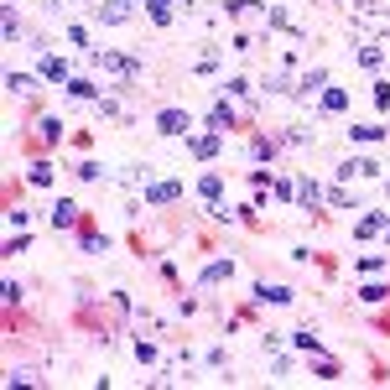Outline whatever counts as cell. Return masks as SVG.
Instances as JSON below:
<instances>
[{
  "label": "cell",
  "instance_id": "d6986e66",
  "mask_svg": "<svg viewBox=\"0 0 390 390\" xmlns=\"http://www.w3.org/2000/svg\"><path fill=\"white\" fill-rule=\"evenodd\" d=\"M354 141H390V125H349Z\"/></svg>",
  "mask_w": 390,
  "mask_h": 390
},
{
  "label": "cell",
  "instance_id": "3957f363",
  "mask_svg": "<svg viewBox=\"0 0 390 390\" xmlns=\"http://www.w3.org/2000/svg\"><path fill=\"white\" fill-rule=\"evenodd\" d=\"M136 16V0H105L99 6V26H120V21H130Z\"/></svg>",
  "mask_w": 390,
  "mask_h": 390
},
{
  "label": "cell",
  "instance_id": "8fae6325",
  "mask_svg": "<svg viewBox=\"0 0 390 390\" xmlns=\"http://www.w3.org/2000/svg\"><path fill=\"white\" fill-rule=\"evenodd\" d=\"M177 198H182V182H151V188H146V203H151V208L177 203Z\"/></svg>",
  "mask_w": 390,
  "mask_h": 390
},
{
  "label": "cell",
  "instance_id": "7c38bea8",
  "mask_svg": "<svg viewBox=\"0 0 390 390\" xmlns=\"http://www.w3.org/2000/svg\"><path fill=\"white\" fill-rule=\"evenodd\" d=\"M63 89H68V99H89V105H99V99H105V94H99V83H94V78H68Z\"/></svg>",
  "mask_w": 390,
  "mask_h": 390
},
{
  "label": "cell",
  "instance_id": "277c9868",
  "mask_svg": "<svg viewBox=\"0 0 390 390\" xmlns=\"http://www.w3.org/2000/svg\"><path fill=\"white\" fill-rule=\"evenodd\" d=\"M318 109L323 115H343V109H349V89H343V83H328L323 99H318Z\"/></svg>",
  "mask_w": 390,
  "mask_h": 390
},
{
  "label": "cell",
  "instance_id": "cb8c5ba5",
  "mask_svg": "<svg viewBox=\"0 0 390 390\" xmlns=\"http://www.w3.org/2000/svg\"><path fill=\"white\" fill-rule=\"evenodd\" d=\"M73 172H78V182H105V166L99 162H78Z\"/></svg>",
  "mask_w": 390,
  "mask_h": 390
},
{
  "label": "cell",
  "instance_id": "7a4b0ae2",
  "mask_svg": "<svg viewBox=\"0 0 390 390\" xmlns=\"http://www.w3.org/2000/svg\"><path fill=\"white\" fill-rule=\"evenodd\" d=\"M156 130H162V136H188L193 115H188V109H162V115H156Z\"/></svg>",
  "mask_w": 390,
  "mask_h": 390
},
{
  "label": "cell",
  "instance_id": "4316f807",
  "mask_svg": "<svg viewBox=\"0 0 390 390\" xmlns=\"http://www.w3.org/2000/svg\"><path fill=\"white\" fill-rule=\"evenodd\" d=\"M83 250H89V255H105L109 239H105V235H83Z\"/></svg>",
  "mask_w": 390,
  "mask_h": 390
},
{
  "label": "cell",
  "instance_id": "4dcf8cb0",
  "mask_svg": "<svg viewBox=\"0 0 390 390\" xmlns=\"http://www.w3.org/2000/svg\"><path fill=\"white\" fill-rule=\"evenodd\" d=\"M312 375H318V380H338V365H333V359H318V369H312Z\"/></svg>",
  "mask_w": 390,
  "mask_h": 390
},
{
  "label": "cell",
  "instance_id": "52a82bcc",
  "mask_svg": "<svg viewBox=\"0 0 390 390\" xmlns=\"http://www.w3.org/2000/svg\"><path fill=\"white\" fill-rule=\"evenodd\" d=\"M338 177H380V162L375 156H349V162L338 166Z\"/></svg>",
  "mask_w": 390,
  "mask_h": 390
},
{
  "label": "cell",
  "instance_id": "f546056e",
  "mask_svg": "<svg viewBox=\"0 0 390 390\" xmlns=\"http://www.w3.org/2000/svg\"><path fill=\"white\" fill-rule=\"evenodd\" d=\"M136 359H141V365H151V359H156V343H146V338H136Z\"/></svg>",
  "mask_w": 390,
  "mask_h": 390
},
{
  "label": "cell",
  "instance_id": "9c48e42d",
  "mask_svg": "<svg viewBox=\"0 0 390 390\" xmlns=\"http://www.w3.org/2000/svg\"><path fill=\"white\" fill-rule=\"evenodd\" d=\"M292 286H281V281H271V286H266V281H260L255 286V302H271V307H286V302H292Z\"/></svg>",
  "mask_w": 390,
  "mask_h": 390
},
{
  "label": "cell",
  "instance_id": "4fadbf2b",
  "mask_svg": "<svg viewBox=\"0 0 390 390\" xmlns=\"http://www.w3.org/2000/svg\"><path fill=\"white\" fill-rule=\"evenodd\" d=\"M235 125H239V115L224 105V99H219V105L208 109V130H219V136H224V130H235Z\"/></svg>",
  "mask_w": 390,
  "mask_h": 390
},
{
  "label": "cell",
  "instance_id": "8d00e7d4",
  "mask_svg": "<svg viewBox=\"0 0 390 390\" xmlns=\"http://www.w3.org/2000/svg\"><path fill=\"white\" fill-rule=\"evenodd\" d=\"M52 6H63V0H52Z\"/></svg>",
  "mask_w": 390,
  "mask_h": 390
},
{
  "label": "cell",
  "instance_id": "30bf717a",
  "mask_svg": "<svg viewBox=\"0 0 390 390\" xmlns=\"http://www.w3.org/2000/svg\"><path fill=\"white\" fill-rule=\"evenodd\" d=\"M47 219H52V229H73V224H78V203H73V198H58Z\"/></svg>",
  "mask_w": 390,
  "mask_h": 390
},
{
  "label": "cell",
  "instance_id": "ac0fdd59",
  "mask_svg": "<svg viewBox=\"0 0 390 390\" xmlns=\"http://www.w3.org/2000/svg\"><path fill=\"white\" fill-rule=\"evenodd\" d=\"M198 193H203V203H213V208H219V198H224V177H219V172H203Z\"/></svg>",
  "mask_w": 390,
  "mask_h": 390
},
{
  "label": "cell",
  "instance_id": "6da1fadb",
  "mask_svg": "<svg viewBox=\"0 0 390 390\" xmlns=\"http://www.w3.org/2000/svg\"><path fill=\"white\" fill-rule=\"evenodd\" d=\"M99 73H109L115 83H136V78H141V58H125V52H99Z\"/></svg>",
  "mask_w": 390,
  "mask_h": 390
},
{
  "label": "cell",
  "instance_id": "83f0119b",
  "mask_svg": "<svg viewBox=\"0 0 390 390\" xmlns=\"http://www.w3.org/2000/svg\"><path fill=\"white\" fill-rule=\"evenodd\" d=\"M286 89H292V83H286V73H271V78H266V94H286Z\"/></svg>",
  "mask_w": 390,
  "mask_h": 390
},
{
  "label": "cell",
  "instance_id": "d4e9b609",
  "mask_svg": "<svg viewBox=\"0 0 390 390\" xmlns=\"http://www.w3.org/2000/svg\"><path fill=\"white\" fill-rule=\"evenodd\" d=\"M6 89H11V94H26V89H32V73H6Z\"/></svg>",
  "mask_w": 390,
  "mask_h": 390
},
{
  "label": "cell",
  "instance_id": "9a60e30c",
  "mask_svg": "<svg viewBox=\"0 0 390 390\" xmlns=\"http://www.w3.org/2000/svg\"><path fill=\"white\" fill-rule=\"evenodd\" d=\"M141 6L156 26H172V16H177V0H141Z\"/></svg>",
  "mask_w": 390,
  "mask_h": 390
},
{
  "label": "cell",
  "instance_id": "44dd1931",
  "mask_svg": "<svg viewBox=\"0 0 390 390\" xmlns=\"http://www.w3.org/2000/svg\"><path fill=\"white\" fill-rule=\"evenodd\" d=\"M385 296H390L385 281H365V286H359V302H385Z\"/></svg>",
  "mask_w": 390,
  "mask_h": 390
},
{
  "label": "cell",
  "instance_id": "5b68a950",
  "mask_svg": "<svg viewBox=\"0 0 390 390\" xmlns=\"http://www.w3.org/2000/svg\"><path fill=\"white\" fill-rule=\"evenodd\" d=\"M36 73H42V78L47 83H68L73 73H68V63L58 58V52H42V63H36Z\"/></svg>",
  "mask_w": 390,
  "mask_h": 390
},
{
  "label": "cell",
  "instance_id": "ba28073f",
  "mask_svg": "<svg viewBox=\"0 0 390 390\" xmlns=\"http://www.w3.org/2000/svg\"><path fill=\"white\" fill-rule=\"evenodd\" d=\"M219 151H224V136H219V130H208V136H193V156H198V162H213Z\"/></svg>",
  "mask_w": 390,
  "mask_h": 390
},
{
  "label": "cell",
  "instance_id": "603a6c76",
  "mask_svg": "<svg viewBox=\"0 0 390 390\" xmlns=\"http://www.w3.org/2000/svg\"><path fill=\"white\" fill-rule=\"evenodd\" d=\"M292 343L302 349V354H318V349H323V343L312 338V328H296V333H292Z\"/></svg>",
  "mask_w": 390,
  "mask_h": 390
},
{
  "label": "cell",
  "instance_id": "e0dca14e",
  "mask_svg": "<svg viewBox=\"0 0 390 390\" xmlns=\"http://www.w3.org/2000/svg\"><path fill=\"white\" fill-rule=\"evenodd\" d=\"M229 276H235V260H208V266H203V286H219V281H229Z\"/></svg>",
  "mask_w": 390,
  "mask_h": 390
},
{
  "label": "cell",
  "instance_id": "ffe728a7",
  "mask_svg": "<svg viewBox=\"0 0 390 390\" xmlns=\"http://www.w3.org/2000/svg\"><path fill=\"white\" fill-rule=\"evenodd\" d=\"M296 198H302V208H312V203L323 198V188H318L312 177H302V182H296Z\"/></svg>",
  "mask_w": 390,
  "mask_h": 390
},
{
  "label": "cell",
  "instance_id": "836d02e7",
  "mask_svg": "<svg viewBox=\"0 0 390 390\" xmlns=\"http://www.w3.org/2000/svg\"><path fill=\"white\" fill-rule=\"evenodd\" d=\"M21 36V21H16V11H6V42H16Z\"/></svg>",
  "mask_w": 390,
  "mask_h": 390
},
{
  "label": "cell",
  "instance_id": "8992f818",
  "mask_svg": "<svg viewBox=\"0 0 390 390\" xmlns=\"http://www.w3.org/2000/svg\"><path fill=\"white\" fill-rule=\"evenodd\" d=\"M26 182H32V188H52V182H58V166H52L47 156H36V162L26 166Z\"/></svg>",
  "mask_w": 390,
  "mask_h": 390
},
{
  "label": "cell",
  "instance_id": "d590c367",
  "mask_svg": "<svg viewBox=\"0 0 390 390\" xmlns=\"http://www.w3.org/2000/svg\"><path fill=\"white\" fill-rule=\"evenodd\" d=\"M177 6H188V0H177Z\"/></svg>",
  "mask_w": 390,
  "mask_h": 390
},
{
  "label": "cell",
  "instance_id": "7402d4cb",
  "mask_svg": "<svg viewBox=\"0 0 390 390\" xmlns=\"http://www.w3.org/2000/svg\"><path fill=\"white\" fill-rule=\"evenodd\" d=\"M359 63H365V68H380V63H385V47H380V42H365V47H359Z\"/></svg>",
  "mask_w": 390,
  "mask_h": 390
},
{
  "label": "cell",
  "instance_id": "e575fe53",
  "mask_svg": "<svg viewBox=\"0 0 390 390\" xmlns=\"http://www.w3.org/2000/svg\"><path fill=\"white\" fill-rule=\"evenodd\" d=\"M385 193H390V177H385Z\"/></svg>",
  "mask_w": 390,
  "mask_h": 390
},
{
  "label": "cell",
  "instance_id": "484cf974",
  "mask_svg": "<svg viewBox=\"0 0 390 390\" xmlns=\"http://www.w3.org/2000/svg\"><path fill=\"white\" fill-rule=\"evenodd\" d=\"M36 125H42V141H63V120H58V115L36 120Z\"/></svg>",
  "mask_w": 390,
  "mask_h": 390
},
{
  "label": "cell",
  "instance_id": "5bb4252c",
  "mask_svg": "<svg viewBox=\"0 0 390 390\" xmlns=\"http://www.w3.org/2000/svg\"><path fill=\"white\" fill-rule=\"evenodd\" d=\"M385 229H390V208H375V213H365V219H359V239L385 235Z\"/></svg>",
  "mask_w": 390,
  "mask_h": 390
},
{
  "label": "cell",
  "instance_id": "2e32d148",
  "mask_svg": "<svg viewBox=\"0 0 390 390\" xmlns=\"http://www.w3.org/2000/svg\"><path fill=\"white\" fill-rule=\"evenodd\" d=\"M323 89H328V68H307V73H302V83H296V94H302V99L323 94Z\"/></svg>",
  "mask_w": 390,
  "mask_h": 390
},
{
  "label": "cell",
  "instance_id": "f1b7e54d",
  "mask_svg": "<svg viewBox=\"0 0 390 390\" xmlns=\"http://www.w3.org/2000/svg\"><path fill=\"white\" fill-rule=\"evenodd\" d=\"M250 151H255V156H260V162H271V156H276V146H271V141H266V136H255V146H250Z\"/></svg>",
  "mask_w": 390,
  "mask_h": 390
},
{
  "label": "cell",
  "instance_id": "1f68e13d",
  "mask_svg": "<svg viewBox=\"0 0 390 390\" xmlns=\"http://www.w3.org/2000/svg\"><path fill=\"white\" fill-rule=\"evenodd\" d=\"M375 105H380V109H390V78H380V83H375Z\"/></svg>",
  "mask_w": 390,
  "mask_h": 390
},
{
  "label": "cell",
  "instance_id": "d6a6232c",
  "mask_svg": "<svg viewBox=\"0 0 390 390\" xmlns=\"http://www.w3.org/2000/svg\"><path fill=\"white\" fill-rule=\"evenodd\" d=\"M323 198H328V203H333V208H354V198H343V193H338V188H328V193H323Z\"/></svg>",
  "mask_w": 390,
  "mask_h": 390
}]
</instances>
